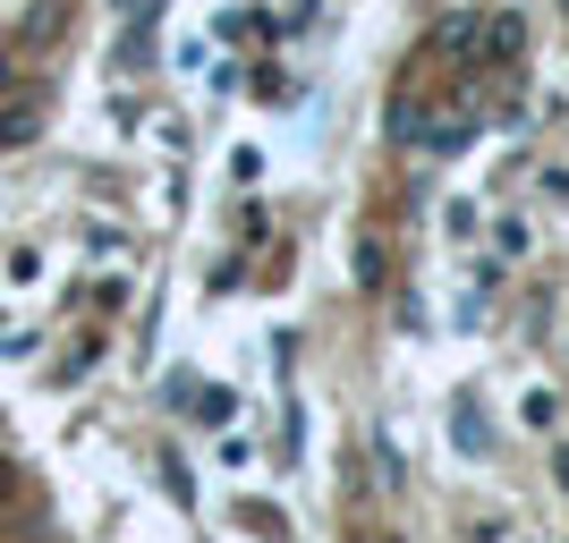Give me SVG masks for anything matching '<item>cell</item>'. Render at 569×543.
<instances>
[{"label":"cell","mask_w":569,"mask_h":543,"mask_svg":"<svg viewBox=\"0 0 569 543\" xmlns=\"http://www.w3.org/2000/svg\"><path fill=\"white\" fill-rule=\"evenodd\" d=\"M552 467H561V493H569V450H561V459H552Z\"/></svg>","instance_id":"obj_8"},{"label":"cell","mask_w":569,"mask_h":543,"mask_svg":"<svg viewBox=\"0 0 569 543\" xmlns=\"http://www.w3.org/2000/svg\"><path fill=\"white\" fill-rule=\"evenodd\" d=\"M382 263H391L382 238H357V289H382Z\"/></svg>","instance_id":"obj_3"},{"label":"cell","mask_w":569,"mask_h":543,"mask_svg":"<svg viewBox=\"0 0 569 543\" xmlns=\"http://www.w3.org/2000/svg\"><path fill=\"white\" fill-rule=\"evenodd\" d=\"M0 102H9V60H0Z\"/></svg>","instance_id":"obj_9"},{"label":"cell","mask_w":569,"mask_h":543,"mask_svg":"<svg viewBox=\"0 0 569 543\" xmlns=\"http://www.w3.org/2000/svg\"><path fill=\"white\" fill-rule=\"evenodd\" d=\"M9 281H18V289L43 281V255H34V247H18V255H9Z\"/></svg>","instance_id":"obj_6"},{"label":"cell","mask_w":569,"mask_h":543,"mask_svg":"<svg viewBox=\"0 0 569 543\" xmlns=\"http://www.w3.org/2000/svg\"><path fill=\"white\" fill-rule=\"evenodd\" d=\"M433 43H442V51H485V18H451Z\"/></svg>","instance_id":"obj_2"},{"label":"cell","mask_w":569,"mask_h":543,"mask_svg":"<svg viewBox=\"0 0 569 543\" xmlns=\"http://www.w3.org/2000/svg\"><path fill=\"white\" fill-rule=\"evenodd\" d=\"M0 501H18V467L9 459H0Z\"/></svg>","instance_id":"obj_7"},{"label":"cell","mask_w":569,"mask_h":543,"mask_svg":"<svg viewBox=\"0 0 569 543\" xmlns=\"http://www.w3.org/2000/svg\"><path fill=\"white\" fill-rule=\"evenodd\" d=\"M196 416H204V425H230V416H238V391H196Z\"/></svg>","instance_id":"obj_5"},{"label":"cell","mask_w":569,"mask_h":543,"mask_svg":"<svg viewBox=\"0 0 569 543\" xmlns=\"http://www.w3.org/2000/svg\"><path fill=\"white\" fill-rule=\"evenodd\" d=\"M510 51H519V18H493L485 26V60H510Z\"/></svg>","instance_id":"obj_4"},{"label":"cell","mask_w":569,"mask_h":543,"mask_svg":"<svg viewBox=\"0 0 569 543\" xmlns=\"http://www.w3.org/2000/svg\"><path fill=\"white\" fill-rule=\"evenodd\" d=\"M451 433H459V450H485L493 433H485V408L476 400H451Z\"/></svg>","instance_id":"obj_1"}]
</instances>
